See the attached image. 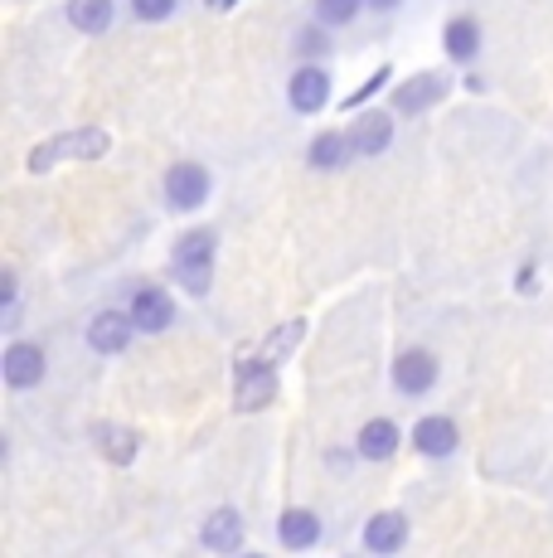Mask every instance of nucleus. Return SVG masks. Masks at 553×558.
Returning a JSON list of instances; mask_svg holds the SVG:
<instances>
[{
    "mask_svg": "<svg viewBox=\"0 0 553 558\" xmlns=\"http://www.w3.org/2000/svg\"><path fill=\"white\" fill-rule=\"evenodd\" d=\"M0 364H5L10 389H35V384L45 379V350L39 345H10Z\"/></svg>",
    "mask_w": 553,
    "mask_h": 558,
    "instance_id": "obj_7",
    "label": "nucleus"
},
{
    "mask_svg": "<svg viewBox=\"0 0 553 558\" xmlns=\"http://www.w3.org/2000/svg\"><path fill=\"white\" fill-rule=\"evenodd\" d=\"M276 534H282L286 549H311V544L321 539V520H316L311 510H286L282 520H276Z\"/></svg>",
    "mask_w": 553,
    "mask_h": 558,
    "instance_id": "obj_13",
    "label": "nucleus"
},
{
    "mask_svg": "<svg viewBox=\"0 0 553 558\" xmlns=\"http://www.w3.org/2000/svg\"><path fill=\"white\" fill-rule=\"evenodd\" d=\"M369 5H374V10H393V5H398V0H369Z\"/></svg>",
    "mask_w": 553,
    "mask_h": 558,
    "instance_id": "obj_28",
    "label": "nucleus"
},
{
    "mask_svg": "<svg viewBox=\"0 0 553 558\" xmlns=\"http://www.w3.org/2000/svg\"><path fill=\"white\" fill-rule=\"evenodd\" d=\"M442 88H446L442 73H418V78H408L398 93H393V107H398V112H422L428 102L442 98Z\"/></svg>",
    "mask_w": 553,
    "mask_h": 558,
    "instance_id": "obj_10",
    "label": "nucleus"
},
{
    "mask_svg": "<svg viewBox=\"0 0 553 558\" xmlns=\"http://www.w3.org/2000/svg\"><path fill=\"white\" fill-rule=\"evenodd\" d=\"M209 263H214V233H185L175 243V277L189 287L195 296L209 292Z\"/></svg>",
    "mask_w": 553,
    "mask_h": 558,
    "instance_id": "obj_2",
    "label": "nucleus"
},
{
    "mask_svg": "<svg viewBox=\"0 0 553 558\" xmlns=\"http://www.w3.org/2000/svg\"><path fill=\"white\" fill-rule=\"evenodd\" d=\"M93 437H98L102 452H108V461H116V466H126V461L136 457V433H132V427L98 423V427H93Z\"/></svg>",
    "mask_w": 553,
    "mask_h": 558,
    "instance_id": "obj_18",
    "label": "nucleus"
},
{
    "mask_svg": "<svg viewBox=\"0 0 553 558\" xmlns=\"http://www.w3.org/2000/svg\"><path fill=\"white\" fill-rule=\"evenodd\" d=\"M108 132H98V126H83V132H63L54 136V142H45V146H35L29 151V170L35 175H45L49 166H59V160H98V156H108Z\"/></svg>",
    "mask_w": 553,
    "mask_h": 558,
    "instance_id": "obj_1",
    "label": "nucleus"
},
{
    "mask_svg": "<svg viewBox=\"0 0 553 558\" xmlns=\"http://www.w3.org/2000/svg\"><path fill=\"white\" fill-rule=\"evenodd\" d=\"M209 195V170L205 166H189V160H180V166L165 170V199L175 204V209H199Z\"/></svg>",
    "mask_w": 553,
    "mask_h": 558,
    "instance_id": "obj_4",
    "label": "nucleus"
},
{
    "mask_svg": "<svg viewBox=\"0 0 553 558\" xmlns=\"http://www.w3.org/2000/svg\"><path fill=\"white\" fill-rule=\"evenodd\" d=\"M302 49H306V53H321V49H325L321 29H306V35H302Z\"/></svg>",
    "mask_w": 553,
    "mask_h": 558,
    "instance_id": "obj_26",
    "label": "nucleus"
},
{
    "mask_svg": "<svg viewBox=\"0 0 553 558\" xmlns=\"http://www.w3.org/2000/svg\"><path fill=\"white\" fill-rule=\"evenodd\" d=\"M296 340H302V320H286L276 336L262 340V360H268V364H282V360L296 350Z\"/></svg>",
    "mask_w": 553,
    "mask_h": 558,
    "instance_id": "obj_21",
    "label": "nucleus"
},
{
    "mask_svg": "<svg viewBox=\"0 0 553 558\" xmlns=\"http://www.w3.org/2000/svg\"><path fill=\"white\" fill-rule=\"evenodd\" d=\"M384 83H389V69H374V73H369V83H365V88H359V93H349V98H345V107H359V102H369V98H374L379 88H384Z\"/></svg>",
    "mask_w": 553,
    "mask_h": 558,
    "instance_id": "obj_23",
    "label": "nucleus"
},
{
    "mask_svg": "<svg viewBox=\"0 0 553 558\" xmlns=\"http://www.w3.org/2000/svg\"><path fill=\"white\" fill-rule=\"evenodd\" d=\"M389 136H393L389 112H365L355 126H349V146H355V156H379V151H389Z\"/></svg>",
    "mask_w": 553,
    "mask_h": 558,
    "instance_id": "obj_9",
    "label": "nucleus"
},
{
    "mask_svg": "<svg viewBox=\"0 0 553 558\" xmlns=\"http://www.w3.org/2000/svg\"><path fill=\"white\" fill-rule=\"evenodd\" d=\"M132 10L142 20H165L170 10H175V0H132Z\"/></svg>",
    "mask_w": 553,
    "mask_h": 558,
    "instance_id": "obj_24",
    "label": "nucleus"
},
{
    "mask_svg": "<svg viewBox=\"0 0 553 558\" xmlns=\"http://www.w3.org/2000/svg\"><path fill=\"white\" fill-rule=\"evenodd\" d=\"M0 302H5V306H15V272H10V267H5V272H0Z\"/></svg>",
    "mask_w": 553,
    "mask_h": 558,
    "instance_id": "obj_25",
    "label": "nucleus"
},
{
    "mask_svg": "<svg viewBox=\"0 0 553 558\" xmlns=\"http://www.w3.org/2000/svg\"><path fill=\"white\" fill-rule=\"evenodd\" d=\"M355 151V146L345 142L340 132H325V136H316L311 142V166L316 170H335V166H345V156Z\"/></svg>",
    "mask_w": 553,
    "mask_h": 558,
    "instance_id": "obj_20",
    "label": "nucleus"
},
{
    "mask_svg": "<svg viewBox=\"0 0 553 558\" xmlns=\"http://www.w3.org/2000/svg\"><path fill=\"white\" fill-rule=\"evenodd\" d=\"M413 442H418L428 457H446L456 447V423L452 417H422V423L413 427Z\"/></svg>",
    "mask_w": 553,
    "mask_h": 558,
    "instance_id": "obj_15",
    "label": "nucleus"
},
{
    "mask_svg": "<svg viewBox=\"0 0 553 558\" xmlns=\"http://www.w3.org/2000/svg\"><path fill=\"white\" fill-rule=\"evenodd\" d=\"M403 539H408V524H403L398 510H384V514H374V520L365 524V544H369L374 554L403 549Z\"/></svg>",
    "mask_w": 553,
    "mask_h": 558,
    "instance_id": "obj_11",
    "label": "nucleus"
},
{
    "mask_svg": "<svg viewBox=\"0 0 553 558\" xmlns=\"http://www.w3.org/2000/svg\"><path fill=\"white\" fill-rule=\"evenodd\" d=\"M272 399H276V364L243 360L238 369H233V403H238L243 413H258V408H268Z\"/></svg>",
    "mask_w": 553,
    "mask_h": 558,
    "instance_id": "obj_3",
    "label": "nucleus"
},
{
    "mask_svg": "<svg viewBox=\"0 0 553 558\" xmlns=\"http://www.w3.org/2000/svg\"><path fill=\"white\" fill-rule=\"evenodd\" d=\"M393 384L403 393H428L438 384V360L428 350H408V355H398V364H393Z\"/></svg>",
    "mask_w": 553,
    "mask_h": 558,
    "instance_id": "obj_6",
    "label": "nucleus"
},
{
    "mask_svg": "<svg viewBox=\"0 0 553 558\" xmlns=\"http://www.w3.org/2000/svg\"><path fill=\"white\" fill-rule=\"evenodd\" d=\"M359 15V0H316V20L321 25H349Z\"/></svg>",
    "mask_w": 553,
    "mask_h": 558,
    "instance_id": "obj_22",
    "label": "nucleus"
},
{
    "mask_svg": "<svg viewBox=\"0 0 553 558\" xmlns=\"http://www.w3.org/2000/svg\"><path fill=\"white\" fill-rule=\"evenodd\" d=\"M199 539L209 544V549H219V554H233L243 544V520H238V510H214L205 520V534Z\"/></svg>",
    "mask_w": 553,
    "mask_h": 558,
    "instance_id": "obj_12",
    "label": "nucleus"
},
{
    "mask_svg": "<svg viewBox=\"0 0 553 558\" xmlns=\"http://www.w3.org/2000/svg\"><path fill=\"white\" fill-rule=\"evenodd\" d=\"M229 5H238V0H209V10H229Z\"/></svg>",
    "mask_w": 553,
    "mask_h": 558,
    "instance_id": "obj_27",
    "label": "nucleus"
},
{
    "mask_svg": "<svg viewBox=\"0 0 553 558\" xmlns=\"http://www.w3.org/2000/svg\"><path fill=\"white\" fill-rule=\"evenodd\" d=\"M393 447H398V427L389 423V417H374V423L359 427V457L369 461H389Z\"/></svg>",
    "mask_w": 553,
    "mask_h": 558,
    "instance_id": "obj_16",
    "label": "nucleus"
},
{
    "mask_svg": "<svg viewBox=\"0 0 553 558\" xmlns=\"http://www.w3.org/2000/svg\"><path fill=\"white\" fill-rule=\"evenodd\" d=\"M132 330H136L132 311H98L88 326V345L98 350V355H116V350H126Z\"/></svg>",
    "mask_w": 553,
    "mask_h": 558,
    "instance_id": "obj_5",
    "label": "nucleus"
},
{
    "mask_svg": "<svg viewBox=\"0 0 553 558\" xmlns=\"http://www.w3.org/2000/svg\"><path fill=\"white\" fill-rule=\"evenodd\" d=\"M325 93H331V78H325L321 69H302L292 78V107H296V112H321Z\"/></svg>",
    "mask_w": 553,
    "mask_h": 558,
    "instance_id": "obj_14",
    "label": "nucleus"
},
{
    "mask_svg": "<svg viewBox=\"0 0 553 558\" xmlns=\"http://www.w3.org/2000/svg\"><path fill=\"white\" fill-rule=\"evenodd\" d=\"M69 20H73V29H83V35H102V29L112 25V0H73Z\"/></svg>",
    "mask_w": 553,
    "mask_h": 558,
    "instance_id": "obj_17",
    "label": "nucleus"
},
{
    "mask_svg": "<svg viewBox=\"0 0 553 558\" xmlns=\"http://www.w3.org/2000/svg\"><path fill=\"white\" fill-rule=\"evenodd\" d=\"M442 45H446V53H452V59H476V49H481V29H476V20H452V25H446V35H442Z\"/></svg>",
    "mask_w": 553,
    "mask_h": 558,
    "instance_id": "obj_19",
    "label": "nucleus"
},
{
    "mask_svg": "<svg viewBox=\"0 0 553 558\" xmlns=\"http://www.w3.org/2000/svg\"><path fill=\"white\" fill-rule=\"evenodd\" d=\"M132 320H136V330H165L170 320H175V302L161 292V287H142L136 292V302H132Z\"/></svg>",
    "mask_w": 553,
    "mask_h": 558,
    "instance_id": "obj_8",
    "label": "nucleus"
}]
</instances>
